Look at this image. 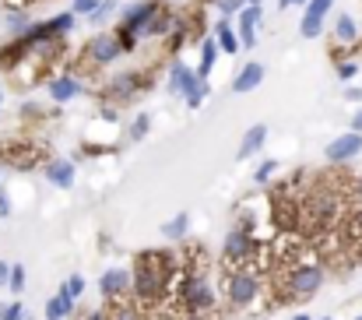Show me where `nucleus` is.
I'll use <instances>...</instances> for the list:
<instances>
[{
  "label": "nucleus",
  "instance_id": "nucleus-1",
  "mask_svg": "<svg viewBox=\"0 0 362 320\" xmlns=\"http://www.w3.org/2000/svg\"><path fill=\"white\" fill-rule=\"evenodd\" d=\"M130 278H134V299L141 307H155L158 299H165L173 292V285H180L183 278V264H180V253L173 250H141L134 257V268H130Z\"/></svg>",
  "mask_w": 362,
  "mask_h": 320
},
{
  "label": "nucleus",
  "instance_id": "nucleus-2",
  "mask_svg": "<svg viewBox=\"0 0 362 320\" xmlns=\"http://www.w3.org/2000/svg\"><path fill=\"white\" fill-rule=\"evenodd\" d=\"M324 278H327V271H324V264H317V261L292 264V268L285 271V278L274 285V289H278V303H303V299H313V296L320 292Z\"/></svg>",
  "mask_w": 362,
  "mask_h": 320
},
{
  "label": "nucleus",
  "instance_id": "nucleus-3",
  "mask_svg": "<svg viewBox=\"0 0 362 320\" xmlns=\"http://www.w3.org/2000/svg\"><path fill=\"white\" fill-rule=\"evenodd\" d=\"M264 285H260V275L250 271V268H233L226 275V285H222V296H226V307L233 310H246L260 299Z\"/></svg>",
  "mask_w": 362,
  "mask_h": 320
},
{
  "label": "nucleus",
  "instance_id": "nucleus-4",
  "mask_svg": "<svg viewBox=\"0 0 362 320\" xmlns=\"http://www.w3.org/2000/svg\"><path fill=\"white\" fill-rule=\"evenodd\" d=\"M176 296H180L187 314H211V307H215V285L197 271H183V278L176 285Z\"/></svg>",
  "mask_w": 362,
  "mask_h": 320
},
{
  "label": "nucleus",
  "instance_id": "nucleus-5",
  "mask_svg": "<svg viewBox=\"0 0 362 320\" xmlns=\"http://www.w3.org/2000/svg\"><path fill=\"white\" fill-rule=\"evenodd\" d=\"M257 253H264V243L257 239V232H246L243 225H233L226 232V243H222L226 268H246L257 261Z\"/></svg>",
  "mask_w": 362,
  "mask_h": 320
},
{
  "label": "nucleus",
  "instance_id": "nucleus-6",
  "mask_svg": "<svg viewBox=\"0 0 362 320\" xmlns=\"http://www.w3.org/2000/svg\"><path fill=\"white\" fill-rule=\"evenodd\" d=\"M123 53H127V50H123V42L117 39V32H95V35L85 42V50H81L85 64H92V67H113Z\"/></svg>",
  "mask_w": 362,
  "mask_h": 320
},
{
  "label": "nucleus",
  "instance_id": "nucleus-7",
  "mask_svg": "<svg viewBox=\"0 0 362 320\" xmlns=\"http://www.w3.org/2000/svg\"><path fill=\"white\" fill-rule=\"evenodd\" d=\"M148 85H151V78L141 71H117L106 85V96L120 106V103H134L141 92H148Z\"/></svg>",
  "mask_w": 362,
  "mask_h": 320
},
{
  "label": "nucleus",
  "instance_id": "nucleus-8",
  "mask_svg": "<svg viewBox=\"0 0 362 320\" xmlns=\"http://www.w3.org/2000/svg\"><path fill=\"white\" fill-rule=\"evenodd\" d=\"M359 155H362L359 130H345V134H338V137L324 148V159H327L331 166H345V162H352V159H359Z\"/></svg>",
  "mask_w": 362,
  "mask_h": 320
},
{
  "label": "nucleus",
  "instance_id": "nucleus-9",
  "mask_svg": "<svg viewBox=\"0 0 362 320\" xmlns=\"http://www.w3.org/2000/svg\"><path fill=\"white\" fill-rule=\"evenodd\" d=\"M130 289H134L130 268H106L103 278H99V292H103V299H110V303H120L127 296H134Z\"/></svg>",
  "mask_w": 362,
  "mask_h": 320
},
{
  "label": "nucleus",
  "instance_id": "nucleus-10",
  "mask_svg": "<svg viewBox=\"0 0 362 320\" xmlns=\"http://www.w3.org/2000/svg\"><path fill=\"white\" fill-rule=\"evenodd\" d=\"M0 159H4V166L32 169V166H39V162H42V148H39V144H32V141H11V144L0 152ZM42 166H46V162H42Z\"/></svg>",
  "mask_w": 362,
  "mask_h": 320
},
{
  "label": "nucleus",
  "instance_id": "nucleus-11",
  "mask_svg": "<svg viewBox=\"0 0 362 320\" xmlns=\"http://www.w3.org/2000/svg\"><path fill=\"white\" fill-rule=\"evenodd\" d=\"M331 7H334V0H310V4L303 7L299 35H303V39H317V35L324 32V18L331 14Z\"/></svg>",
  "mask_w": 362,
  "mask_h": 320
},
{
  "label": "nucleus",
  "instance_id": "nucleus-12",
  "mask_svg": "<svg viewBox=\"0 0 362 320\" xmlns=\"http://www.w3.org/2000/svg\"><path fill=\"white\" fill-rule=\"evenodd\" d=\"M46 92H49V99H53L57 106H67V103H74V99L85 92V81H81L78 74H57V78H49Z\"/></svg>",
  "mask_w": 362,
  "mask_h": 320
},
{
  "label": "nucleus",
  "instance_id": "nucleus-13",
  "mask_svg": "<svg viewBox=\"0 0 362 320\" xmlns=\"http://www.w3.org/2000/svg\"><path fill=\"white\" fill-rule=\"evenodd\" d=\"M260 21H264V7H260V4H246L240 11L236 28H240L243 50H253V46H257V28H260Z\"/></svg>",
  "mask_w": 362,
  "mask_h": 320
},
{
  "label": "nucleus",
  "instance_id": "nucleus-14",
  "mask_svg": "<svg viewBox=\"0 0 362 320\" xmlns=\"http://www.w3.org/2000/svg\"><path fill=\"white\" fill-rule=\"evenodd\" d=\"M165 85H169V96L183 99V96L197 85V71H194L190 64H183V60H173V64H169V78H165Z\"/></svg>",
  "mask_w": 362,
  "mask_h": 320
},
{
  "label": "nucleus",
  "instance_id": "nucleus-15",
  "mask_svg": "<svg viewBox=\"0 0 362 320\" xmlns=\"http://www.w3.org/2000/svg\"><path fill=\"white\" fill-rule=\"evenodd\" d=\"M42 173H46V180L53 183V187H60V190H71L74 187V159H46V166H42Z\"/></svg>",
  "mask_w": 362,
  "mask_h": 320
},
{
  "label": "nucleus",
  "instance_id": "nucleus-16",
  "mask_svg": "<svg viewBox=\"0 0 362 320\" xmlns=\"http://www.w3.org/2000/svg\"><path fill=\"white\" fill-rule=\"evenodd\" d=\"M211 39H215V42H218V50H222V53H229V57L243 50L240 28L233 25V18H218V21L211 25Z\"/></svg>",
  "mask_w": 362,
  "mask_h": 320
},
{
  "label": "nucleus",
  "instance_id": "nucleus-17",
  "mask_svg": "<svg viewBox=\"0 0 362 320\" xmlns=\"http://www.w3.org/2000/svg\"><path fill=\"white\" fill-rule=\"evenodd\" d=\"M264 74H267V71H264V64H257V60L243 64L240 71H236V78H233V92H236V96H246V92L260 88Z\"/></svg>",
  "mask_w": 362,
  "mask_h": 320
},
{
  "label": "nucleus",
  "instance_id": "nucleus-18",
  "mask_svg": "<svg viewBox=\"0 0 362 320\" xmlns=\"http://www.w3.org/2000/svg\"><path fill=\"white\" fill-rule=\"evenodd\" d=\"M264 141H267V127L264 123H253V127H246V134H243L240 141V152H236V159H253L260 148H264Z\"/></svg>",
  "mask_w": 362,
  "mask_h": 320
},
{
  "label": "nucleus",
  "instance_id": "nucleus-19",
  "mask_svg": "<svg viewBox=\"0 0 362 320\" xmlns=\"http://www.w3.org/2000/svg\"><path fill=\"white\" fill-rule=\"evenodd\" d=\"M359 35H362L359 21L341 11V14L334 18V42H338V46H359Z\"/></svg>",
  "mask_w": 362,
  "mask_h": 320
},
{
  "label": "nucleus",
  "instance_id": "nucleus-20",
  "mask_svg": "<svg viewBox=\"0 0 362 320\" xmlns=\"http://www.w3.org/2000/svg\"><path fill=\"white\" fill-rule=\"evenodd\" d=\"M218 53H222V50H218V42H215L211 35H208V39H201V64L194 67L201 81H208V78H211V71H215V64H218Z\"/></svg>",
  "mask_w": 362,
  "mask_h": 320
},
{
  "label": "nucleus",
  "instance_id": "nucleus-21",
  "mask_svg": "<svg viewBox=\"0 0 362 320\" xmlns=\"http://www.w3.org/2000/svg\"><path fill=\"white\" fill-rule=\"evenodd\" d=\"M74 307H78V299H71V296L60 289L57 296L46 299V320H67L71 314H74Z\"/></svg>",
  "mask_w": 362,
  "mask_h": 320
},
{
  "label": "nucleus",
  "instance_id": "nucleus-22",
  "mask_svg": "<svg viewBox=\"0 0 362 320\" xmlns=\"http://www.w3.org/2000/svg\"><path fill=\"white\" fill-rule=\"evenodd\" d=\"M187 232H190V215L187 212H180V215H173L169 222H162V236H165L169 243L187 239Z\"/></svg>",
  "mask_w": 362,
  "mask_h": 320
},
{
  "label": "nucleus",
  "instance_id": "nucleus-23",
  "mask_svg": "<svg viewBox=\"0 0 362 320\" xmlns=\"http://www.w3.org/2000/svg\"><path fill=\"white\" fill-rule=\"evenodd\" d=\"M28 25H32V14H28V11H21V7L4 11V32L21 35V32H28Z\"/></svg>",
  "mask_w": 362,
  "mask_h": 320
},
{
  "label": "nucleus",
  "instance_id": "nucleus-24",
  "mask_svg": "<svg viewBox=\"0 0 362 320\" xmlns=\"http://www.w3.org/2000/svg\"><path fill=\"white\" fill-rule=\"evenodd\" d=\"M208 96H211V81H201V78H197V85H194V88L183 96V103H187L190 109H201Z\"/></svg>",
  "mask_w": 362,
  "mask_h": 320
},
{
  "label": "nucleus",
  "instance_id": "nucleus-25",
  "mask_svg": "<svg viewBox=\"0 0 362 320\" xmlns=\"http://www.w3.org/2000/svg\"><path fill=\"white\" fill-rule=\"evenodd\" d=\"M274 173H278V162H274V159H264V162L253 169V183H257V187H267Z\"/></svg>",
  "mask_w": 362,
  "mask_h": 320
},
{
  "label": "nucleus",
  "instance_id": "nucleus-26",
  "mask_svg": "<svg viewBox=\"0 0 362 320\" xmlns=\"http://www.w3.org/2000/svg\"><path fill=\"white\" fill-rule=\"evenodd\" d=\"M148 130H151V116H148V113H137L134 123H130V130H127V137H130V141H141Z\"/></svg>",
  "mask_w": 362,
  "mask_h": 320
},
{
  "label": "nucleus",
  "instance_id": "nucleus-27",
  "mask_svg": "<svg viewBox=\"0 0 362 320\" xmlns=\"http://www.w3.org/2000/svg\"><path fill=\"white\" fill-rule=\"evenodd\" d=\"M25 285H28V275H25V268H21V264H11V278H7V289H11L14 296H21V292H25Z\"/></svg>",
  "mask_w": 362,
  "mask_h": 320
},
{
  "label": "nucleus",
  "instance_id": "nucleus-28",
  "mask_svg": "<svg viewBox=\"0 0 362 320\" xmlns=\"http://www.w3.org/2000/svg\"><path fill=\"white\" fill-rule=\"evenodd\" d=\"M110 320H144V314H141V307H137V303H123L120 299Z\"/></svg>",
  "mask_w": 362,
  "mask_h": 320
},
{
  "label": "nucleus",
  "instance_id": "nucleus-29",
  "mask_svg": "<svg viewBox=\"0 0 362 320\" xmlns=\"http://www.w3.org/2000/svg\"><path fill=\"white\" fill-rule=\"evenodd\" d=\"M60 289H64V292H67L71 299H81V292L88 289V282H85V275H71V278H67V282H64Z\"/></svg>",
  "mask_w": 362,
  "mask_h": 320
},
{
  "label": "nucleus",
  "instance_id": "nucleus-30",
  "mask_svg": "<svg viewBox=\"0 0 362 320\" xmlns=\"http://www.w3.org/2000/svg\"><path fill=\"white\" fill-rule=\"evenodd\" d=\"M117 11H120V0H103V4H99V11H95L88 21H92V25H103V21H106V18H113Z\"/></svg>",
  "mask_w": 362,
  "mask_h": 320
},
{
  "label": "nucleus",
  "instance_id": "nucleus-31",
  "mask_svg": "<svg viewBox=\"0 0 362 320\" xmlns=\"http://www.w3.org/2000/svg\"><path fill=\"white\" fill-rule=\"evenodd\" d=\"M334 74H338V81H356V74H359V60H338Z\"/></svg>",
  "mask_w": 362,
  "mask_h": 320
},
{
  "label": "nucleus",
  "instance_id": "nucleus-32",
  "mask_svg": "<svg viewBox=\"0 0 362 320\" xmlns=\"http://www.w3.org/2000/svg\"><path fill=\"white\" fill-rule=\"evenodd\" d=\"M99 4H103V0H74V4H71V11H74L78 18H92V14L99 11Z\"/></svg>",
  "mask_w": 362,
  "mask_h": 320
},
{
  "label": "nucleus",
  "instance_id": "nucleus-33",
  "mask_svg": "<svg viewBox=\"0 0 362 320\" xmlns=\"http://www.w3.org/2000/svg\"><path fill=\"white\" fill-rule=\"evenodd\" d=\"M25 317V307L18 303V299H11V303H0V320H21Z\"/></svg>",
  "mask_w": 362,
  "mask_h": 320
},
{
  "label": "nucleus",
  "instance_id": "nucleus-34",
  "mask_svg": "<svg viewBox=\"0 0 362 320\" xmlns=\"http://www.w3.org/2000/svg\"><path fill=\"white\" fill-rule=\"evenodd\" d=\"M246 4L250 0H218V11H222V18H240V11Z\"/></svg>",
  "mask_w": 362,
  "mask_h": 320
},
{
  "label": "nucleus",
  "instance_id": "nucleus-35",
  "mask_svg": "<svg viewBox=\"0 0 362 320\" xmlns=\"http://www.w3.org/2000/svg\"><path fill=\"white\" fill-rule=\"evenodd\" d=\"M21 116H25V120H39V116H42V106H39V103H21Z\"/></svg>",
  "mask_w": 362,
  "mask_h": 320
},
{
  "label": "nucleus",
  "instance_id": "nucleus-36",
  "mask_svg": "<svg viewBox=\"0 0 362 320\" xmlns=\"http://www.w3.org/2000/svg\"><path fill=\"white\" fill-rule=\"evenodd\" d=\"M11 215V194H7V187H0V218H7Z\"/></svg>",
  "mask_w": 362,
  "mask_h": 320
},
{
  "label": "nucleus",
  "instance_id": "nucleus-37",
  "mask_svg": "<svg viewBox=\"0 0 362 320\" xmlns=\"http://www.w3.org/2000/svg\"><path fill=\"white\" fill-rule=\"evenodd\" d=\"M7 278H11V264H7V261H0V289L7 285Z\"/></svg>",
  "mask_w": 362,
  "mask_h": 320
},
{
  "label": "nucleus",
  "instance_id": "nucleus-38",
  "mask_svg": "<svg viewBox=\"0 0 362 320\" xmlns=\"http://www.w3.org/2000/svg\"><path fill=\"white\" fill-rule=\"evenodd\" d=\"M345 99L349 103H362V88H345Z\"/></svg>",
  "mask_w": 362,
  "mask_h": 320
},
{
  "label": "nucleus",
  "instance_id": "nucleus-39",
  "mask_svg": "<svg viewBox=\"0 0 362 320\" xmlns=\"http://www.w3.org/2000/svg\"><path fill=\"white\" fill-rule=\"evenodd\" d=\"M296 4H303V7H306L310 0H278V7H281V11H288V7H296Z\"/></svg>",
  "mask_w": 362,
  "mask_h": 320
},
{
  "label": "nucleus",
  "instance_id": "nucleus-40",
  "mask_svg": "<svg viewBox=\"0 0 362 320\" xmlns=\"http://www.w3.org/2000/svg\"><path fill=\"white\" fill-rule=\"evenodd\" d=\"M352 130H359L362 134V109H356V116H352Z\"/></svg>",
  "mask_w": 362,
  "mask_h": 320
},
{
  "label": "nucleus",
  "instance_id": "nucleus-41",
  "mask_svg": "<svg viewBox=\"0 0 362 320\" xmlns=\"http://www.w3.org/2000/svg\"><path fill=\"white\" fill-rule=\"evenodd\" d=\"M88 320H110V314H106V310H92V314H88Z\"/></svg>",
  "mask_w": 362,
  "mask_h": 320
},
{
  "label": "nucleus",
  "instance_id": "nucleus-42",
  "mask_svg": "<svg viewBox=\"0 0 362 320\" xmlns=\"http://www.w3.org/2000/svg\"><path fill=\"white\" fill-rule=\"evenodd\" d=\"M292 320H313V317H310V314H296Z\"/></svg>",
  "mask_w": 362,
  "mask_h": 320
},
{
  "label": "nucleus",
  "instance_id": "nucleus-43",
  "mask_svg": "<svg viewBox=\"0 0 362 320\" xmlns=\"http://www.w3.org/2000/svg\"><path fill=\"white\" fill-rule=\"evenodd\" d=\"M21 320H35V317H32V314H25V317H21Z\"/></svg>",
  "mask_w": 362,
  "mask_h": 320
},
{
  "label": "nucleus",
  "instance_id": "nucleus-44",
  "mask_svg": "<svg viewBox=\"0 0 362 320\" xmlns=\"http://www.w3.org/2000/svg\"><path fill=\"white\" fill-rule=\"evenodd\" d=\"M352 320H362V314H359V317H352Z\"/></svg>",
  "mask_w": 362,
  "mask_h": 320
},
{
  "label": "nucleus",
  "instance_id": "nucleus-45",
  "mask_svg": "<svg viewBox=\"0 0 362 320\" xmlns=\"http://www.w3.org/2000/svg\"><path fill=\"white\" fill-rule=\"evenodd\" d=\"M320 320H331V317H320Z\"/></svg>",
  "mask_w": 362,
  "mask_h": 320
},
{
  "label": "nucleus",
  "instance_id": "nucleus-46",
  "mask_svg": "<svg viewBox=\"0 0 362 320\" xmlns=\"http://www.w3.org/2000/svg\"><path fill=\"white\" fill-rule=\"evenodd\" d=\"M0 106H4V99H0Z\"/></svg>",
  "mask_w": 362,
  "mask_h": 320
},
{
  "label": "nucleus",
  "instance_id": "nucleus-47",
  "mask_svg": "<svg viewBox=\"0 0 362 320\" xmlns=\"http://www.w3.org/2000/svg\"><path fill=\"white\" fill-rule=\"evenodd\" d=\"M0 173H4V166H0Z\"/></svg>",
  "mask_w": 362,
  "mask_h": 320
},
{
  "label": "nucleus",
  "instance_id": "nucleus-48",
  "mask_svg": "<svg viewBox=\"0 0 362 320\" xmlns=\"http://www.w3.org/2000/svg\"><path fill=\"white\" fill-rule=\"evenodd\" d=\"M204 4H211V0H204Z\"/></svg>",
  "mask_w": 362,
  "mask_h": 320
}]
</instances>
